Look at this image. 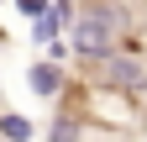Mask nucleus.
I'll list each match as a JSON object with an SVG mask.
<instances>
[{
    "label": "nucleus",
    "mask_w": 147,
    "mask_h": 142,
    "mask_svg": "<svg viewBox=\"0 0 147 142\" xmlns=\"http://www.w3.org/2000/svg\"><path fill=\"white\" fill-rule=\"evenodd\" d=\"M68 42H74V53H79L84 63L121 53V42H126V16H121V5H105V0L84 5V11L68 21Z\"/></svg>",
    "instance_id": "nucleus-2"
},
{
    "label": "nucleus",
    "mask_w": 147,
    "mask_h": 142,
    "mask_svg": "<svg viewBox=\"0 0 147 142\" xmlns=\"http://www.w3.org/2000/svg\"><path fill=\"white\" fill-rule=\"evenodd\" d=\"M16 11H21L26 21H42V16H47L53 5H47V0H16Z\"/></svg>",
    "instance_id": "nucleus-6"
},
{
    "label": "nucleus",
    "mask_w": 147,
    "mask_h": 142,
    "mask_svg": "<svg viewBox=\"0 0 147 142\" xmlns=\"http://www.w3.org/2000/svg\"><path fill=\"white\" fill-rule=\"evenodd\" d=\"M26 84H32V95H63V84H68V74H63V68L58 63H53V58H42V63H32V74H26Z\"/></svg>",
    "instance_id": "nucleus-3"
},
{
    "label": "nucleus",
    "mask_w": 147,
    "mask_h": 142,
    "mask_svg": "<svg viewBox=\"0 0 147 142\" xmlns=\"http://www.w3.org/2000/svg\"><path fill=\"white\" fill-rule=\"evenodd\" d=\"M58 111L74 116L79 126H95V132H137L147 121L142 95L121 90L110 79H95V74H68L63 95H58Z\"/></svg>",
    "instance_id": "nucleus-1"
},
{
    "label": "nucleus",
    "mask_w": 147,
    "mask_h": 142,
    "mask_svg": "<svg viewBox=\"0 0 147 142\" xmlns=\"http://www.w3.org/2000/svg\"><path fill=\"white\" fill-rule=\"evenodd\" d=\"M0 142H32V121L16 116V111H5L0 116Z\"/></svg>",
    "instance_id": "nucleus-4"
},
{
    "label": "nucleus",
    "mask_w": 147,
    "mask_h": 142,
    "mask_svg": "<svg viewBox=\"0 0 147 142\" xmlns=\"http://www.w3.org/2000/svg\"><path fill=\"white\" fill-rule=\"evenodd\" d=\"M0 42H5V32H0Z\"/></svg>",
    "instance_id": "nucleus-7"
},
{
    "label": "nucleus",
    "mask_w": 147,
    "mask_h": 142,
    "mask_svg": "<svg viewBox=\"0 0 147 142\" xmlns=\"http://www.w3.org/2000/svg\"><path fill=\"white\" fill-rule=\"evenodd\" d=\"M47 142H84V126H79V121H74V116H53V126H47Z\"/></svg>",
    "instance_id": "nucleus-5"
}]
</instances>
